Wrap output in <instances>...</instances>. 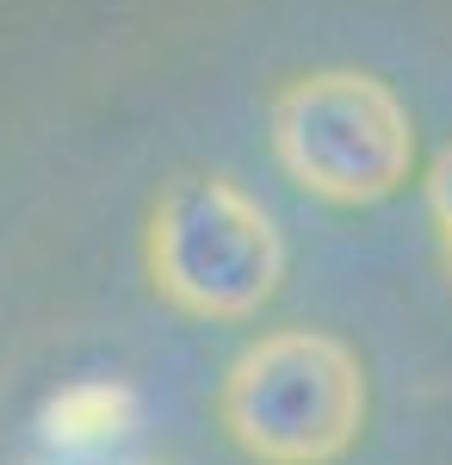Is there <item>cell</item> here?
<instances>
[{
    "label": "cell",
    "mask_w": 452,
    "mask_h": 465,
    "mask_svg": "<svg viewBox=\"0 0 452 465\" xmlns=\"http://www.w3.org/2000/svg\"><path fill=\"white\" fill-rule=\"evenodd\" d=\"M217 416L254 465H335L366 429V372L329 329H273L223 372Z\"/></svg>",
    "instance_id": "1"
},
{
    "label": "cell",
    "mask_w": 452,
    "mask_h": 465,
    "mask_svg": "<svg viewBox=\"0 0 452 465\" xmlns=\"http://www.w3.org/2000/svg\"><path fill=\"white\" fill-rule=\"evenodd\" d=\"M142 267L180 317L242 322L285 280V236L230 174H180L149 212Z\"/></svg>",
    "instance_id": "2"
},
{
    "label": "cell",
    "mask_w": 452,
    "mask_h": 465,
    "mask_svg": "<svg viewBox=\"0 0 452 465\" xmlns=\"http://www.w3.org/2000/svg\"><path fill=\"white\" fill-rule=\"evenodd\" d=\"M273 155L329 205H378L416 168L409 106L366 69H316L273 94Z\"/></svg>",
    "instance_id": "3"
},
{
    "label": "cell",
    "mask_w": 452,
    "mask_h": 465,
    "mask_svg": "<svg viewBox=\"0 0 452 465\" xmlns=\"http://www.w3.org/2000/svg\"><path fill=\"white\" fill-rule=\"evenodd\" d=\"M427 212L440 223V236L452 230V149H440V162L427 168Z\"/></svg>",
    "instance_id": "4"
},
{
    "label": "cell",
    "mask_w": 452,
    "mask_h": 465,
    "mask_svg": "<svg viewBox=\"0 0 452 465\" xmlns=\"http://www.w3.org/2000/svg\"><path fill=\"white\" fill-rule=\"evenodd\" d=\"M440 249H447V273H452V230H447V236H440Z\"/></svg>",
    "instance_id": "5"
}]
</instances>
